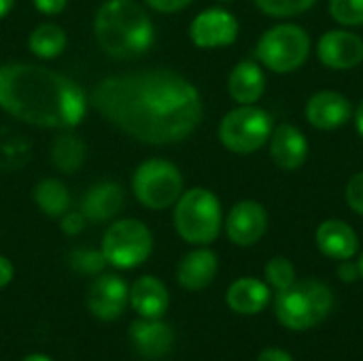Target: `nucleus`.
I'll list each match as a JSON object with an SVG mask.
<instances>
[{"label": "nucleus", "mask_w": 363, "mask_h": 361, "mask_svg": "<svg viewBox=\"0 0 363 361\" xmlns=\"http://www.w3.org/2000/svg\"><path fill=\"white\" fill-rule=\"evenodd\" d=\"M91 104L111 126L145 145L185 140L204 113L196 85L168 68L106 77L91 89Z\"/></svg>", "instance_id": "1"}, {"label": "nucleus", "mask_w": 363, "mask_h": 361, "mask_svg": "<svg viewBox=\"0 0 363 361\" xmlns=\"http://www.w3.org/2000/svg\"><path fill=\"white\" fill-rule=\"evenodd\" d=\"M0 109L11 117L53 130H70L87 111L83 89L45 66L9 62L0 66Z\"/></svg>", "instance_id": "2"}, {"label": "nucleus", "mask_w": 363, "mask_h": 361, "mask_svg": "<svg viewBox=\"0 0 363 361\" xmlns=\"http://www.w3.org/2000/svg\"><path fill=\"white\" fill-rule=\"evenodd\" d=\"M94 34L104 53L117 60L143 55L155 40L147 11L134 0H106L96 11Z\"/></svg>", "instance_id": "3"}, {"label": "nucleus", "mask_w": 363, "mask_h": 361, "mask_svg": "<svg viewBox=\"0 0 363 361\" xmlns=\"http://www.w3.org/2000/svg\"><path fill=\"white\" fill-rule=\"evenodd\" d=\"M332 304H334V296L325 283L315 279H304L279 291L274 311L285 328L308 330L328 317Z\"/></svg>", "instance_id": "4"}, {"label": "nucleus", "mask_w": 363, "mask_h": 361, "mask_svg": "<svg viewBox=\"0 0 363 361\" xmlns=\"http://www.w3.org/2000/svg\"><path fill=\"white\" fill-rule=\"evenodd\" d=\"M221 223V202L211 189H187L174 204V228L179 236L191 245H211L217 240Z\"/></svg>", "instance_id": "5"}, {"label": "nucleus", "mask_w": 363, "mask_h": 361, "mask_svg": "<svg viewBox=\"0 0 363 361\" xmlns=\"http://www.w3.org/2000/svg\"><path fill=\"white\" fill-rule=\"evenodd\" d=\"M311 53V36L296 23H279L257 40L255 55L272 72L289 74L298 70Z\"/></svg>", "instance_id": "6"}, {"label": "nucleus", "mask_w": 363, "mask_h": 361, "mask_svg": "<svg viewBox=\"0 0 363 361\" xmlns=\"http://www.w3.org/2000/svg\"><path fill=\"white\" fill-rule=\"evenodd\" d=\"M274 123L268 111L240 104L232 109L219 123V140L221 145L238 155H249L259 151L272 136Z\"/></svg>", "instance_id": "7"}, {"label": "nucleus", "mask_w": 363, "mask_h": 361, "mask_svg": "<svg viewBox=\"0 0 363 361\" xmlns=\"http://www.w3.org/2000/svg\"><path fill=\"white\" fill-rule=\"evenodd\" d=\"M132 191L145 209L166 211L183 194V174L168 160H147L134 170Z\"/></svg>", "instance_id": "8"}, {"label": "nucleus", "mask_w": 363, "mask_h": 361, "mask_svg": "<svg viewBox=\"0 0 363 361\" xmlns=\"http://www.w3.org/2000/svg\"><path fill=\"white\" fill-rule=\"evenodd\" d=\"M100 251L106 264L130 270L149 260L153 251V236L143 221L119 219L104 232Z\"/></svg>", "instance_id": "9"}, {"label": "nucleus", "mask_w": 363, "mask_h": 361, "mask_svg": "<svg viewBox=\"0 0 363 361\" xmlns=\"http://www.w3.org/2000/svg\"><path fill=\"white\" fill-rule=\"evenodd\" d=\"M238 19L225 9H206L189 23V38L200 49L228 47L238 38Z\"/></svg>", "instance_id": "10"}, {"label": "nucleus", "mask_w": 363, "mask_h": 361, "mask_svg": "<svg viewBox=\"0 0 363 361\" xmlns=\"http://www.w3.org/2000/svg\"><path fill=\"white\" fill-rule=\"evenodd\" d=\"M321 64L332 70H351L363 62V40L349 30H330L317 43Z\"/></svg>", "instance_id": "11"}, {"label": "nucleus", "mask_w": 363, "mask_h": 361, "mask_svg": "<svg viewBox=\"0 0 363 361\" xmlns=\"http://www.w3.org/2000/svg\"><path fill=\"white\" fill-rule=\"evenodd\" d=\"M268 228V213L255 200H240L232 206L225 219L228 238L238 247L255 245Z\"/></svg>", "instance_id": "12"}, {"label": "nucleus", "mask_w": 363, "mask_h": 361, "mask_svg": "<svg viewBox=\"0 0 363 361\" xmlns=\"http://www.w3.org/2000/svg\"><path fill=\"white\" fill-rule=\"evenodd\" d=\"M130 302V289L115 274L98 277L87 291V309L100 321H115Z\"/></svg>", "instance_id": "13"}, {"label": "nucleus", "mask_w": 363, "mask_h": 361, "mask_svg": "<svg viewBox=\"0 0 363 361\" xmlns=\"http://www.w3.org/2000/svg\"><path fill=\"white\" fill-rule=\"evenodd\" d=\"M351 117V102L338 91H317L306 102V119L317 130H338Z\"/></svg>", "instance_id": "14"}, {"label": "nucleus", "mask_w": 363, "mask_h": 361, "mask_svg": "<svg viewBox=\"0 0 363 361\" xmlns=\"http://www.w3.org/2000/svg\"><path fill=\"white\" fill-rule=\"evenodd\" d=\"M272 162L283 170H298L308 157V140L302 130L291 123H281L270 136Z\"/></svg>", "instance_id": "15"}, {"label": "nucleus", "mask_w": 363, "mask_h": 361, "mask_svg": "<svg viewBox=\"0 0 363 361\" xmlns=\"http://www.w3.org/2000/svg\"><path fill=\"white\" fill-rule=\"evenodd\" d=\"M317 247L323 255L345 262L359 251V238L355 230L342 219H328L317 228Z\"/></svg>", "instance_id": "16"}, {"label": "nucleus", "mask_w": 363, "mask_h": 361, "mask_svg": "<svg viewBox=\"0 0 363 361\" xmlns=\"http://www.w3.org/2000/svg\"><path fill=\"white\" fill-rule=\"evenodd\" d=\"M123 209V189L113 181L94 183L81 200V213L85 219L100 223L119 215Z\"/></svg>", "instance_id": "17"}, {"label": "nucleus", "mask_w": 363, "mask_h": 361, "mask_svg": "<svg viewBox=\"0 0 363 361\" xmlns=\"http://www.w3.org/2000/svg\"><path fill=\"white\" fill-rule=\"evenodd\" d=\"M130 338L143 357L155 360L170 351L174 343L172 330L160 319H138L130 326Z\"/></svg>", "instance_id": "18"}, {"label": "nucleus", "mask_w": 363, "mask_h": 361, "mask_svg": "<svg viewBox=\"0 0 363 361\" xmlns=\"http://www.w3.org/2000/svg\"><path fill=\"white\" fill-rule=\"evenodd\" d=\"M130 304L143 319H162L168 311L170 296L160 279L140 277L130 289Z\"/></svg>", "instance_id": "19"}, {"label": "nucleus", "mask_w": 363, "mask_h": 361, "mask_svg": "<svg viewBox=\"0 0 363 361\" xmlns=\"http://www.w3.org/2000/svg\"><path fill=\"white\" fill-rule=\"evenodd\" d=\"M217 268H219V262L211 249H196L181 260L177 279L183 289L200 291L213 283V279L217 277Z\"/></svg>", "instance_id": "20"}, {"label": "nucleus", "mask_w": 363, "mask_h": 361, "mask_svg": "<svg viewBox=\"0 0 363 361\" xmlns=\"http://www.w3.org/2000/svg\"><path fill=\"white\" fill-rule=\"evenodd\" d=\"M228 91L238 104H255L266 91V74L253 60H242L234 66L228 79Z\"/></svg>", "instance_id": "21"}, {"label": "nucleus", "mask_w": 363, "mask_h": 361, "mask_svg": "<svg viewBox=\"0 0 363 361\" xmlns=\"http://www.w3.org/2000/svg\"><path fill=\"white\" fill-rule=\"evenodd\" d=\"M270 302V289L259 279H238L228 289V304L234 313L240 315H255L266 309Z\"/></svg>", "instance_id": "22"}, {"label": "nucleus", "mask_w": 363, "mask_h": 361, "mask_svg": "<svg viewBox=\"0 0 363 361\" xmlns=\"http://www.w3.org/2000/svg\"><path fill=\"white\" fill-rule=\"evenodd\" d=\"M49 157L53 162V166L64 172V174H74L79 172V168L85 164L87 157V147L85 143L70 132H62L53 138L51 143V151Z\"/></svg>", "instance_id": "23"}, {"label": "nucleus", "mask_w": 363, "mask_h": 361, "mask_svg": "<svg viewBox=\"0 0 363 361\" xmlns=\"http://www.w3.org/2000/svg\"><path fill=\"white\" fill-rule=\"evenodd\" d=\"M66 32L57 23H40L28 36V49L40 60H53L66 49Z\"/></svg>", "instance_id": "24"}, {"label": "nucleus", "mask_w": 363, "mask_h": 361, "mask_svg": "<svg viewBox=\"0 0 363 361\" xmlns=\"http://www.w3.org/2000/svg\"><path fill=\"white\" fill-rule=\"evenodd\" d=\"M32 198L36 206L49 217H62L70 206V194L66 185L57 179H43L40 183H36Z\"/></svg>", "instance_id": "25"}, {"label": "nucleus", "mask_w": 363, "mask_h": 361, "mask_svg": "<svg viewBox=\"0 0 363 361\" xmlns=\"http://www.w3.org/2000/svg\"><path fill=\"white\" fill-rule=\"evenodd\" d=\"M4 140H0V168L4 170H13V168H21L28 162V153L30 147L23 140V136H2Z\"/></svg>", "instance_id": "26"}, {"label": "nucleus", "mask_w": 363, "mask_h": 361, "mask_svg": "<svg viewBox=\"0 0 363 361\" xmlns=\"http://www.w3.org/2000/svg\"><path fill=\"white\" fill-rule=\"evenodd\" d=\"M266 281L277 289V291H283L287 287H291L296 283V270H294V264L287 260V257H272L268 264H266Z\"/></svg>", "instance_id": "27"}, {"label": "nucleus", "mask_w": 363, "mask_h": 361, "mask_svg": "<svg viewBox=\"0 0 363 361\" xmlns=\"http://www.w3.org/2000/svg\"><path fill=\"white\" fill-rule=\"evenodd\" d=\"M317 0H255L257 9L270 17H294L308 11Z\"/></svg>", "instance_id": "28"}, {"label": "nucleus", "mask_w": 363, "mask_h": 361, "mask_svg": "<svg viewBox=\"0 0 363 361\" xmlns=\"http://www.w3.org/2000/svg\"><path fill=\"white\" fill-rule=\"evenodd\" d=\"M330 15L340 26H363V0H330Z\"/></svg>", "instance_id": "29"}, {"label": "nucleus", "mask_w": 363, "mask_h": 361, "mask_svg": "<svg viewBox=\"0 0 363 361\" xmlns=\"http://www.w3.org/2000/svg\"><path fill=\"white\" fill-rule=\"evenodd\" d=\"M70 264L74 270L85 272V274H94L100 272L102 266L106 264L102 251H91V249H79L70 255Z\"/></svg>", "instance_id": "30"}, {"label": "nucleus", "mask_w": 363, "mask_h": 361, "mask_svg": "<svg viewBox=\"0 0 363 361\" xmlns=\"http://www.w3.org/2000/svg\"><path fill=\"white\" fill-rule=\"evenodd\" d=\"M345 198H347V204L351 206V211H355L357 215L363 217V170L349 181Z\"/></svg>", "instance_id": "31"}, {"label": "nucleus", "mask_w": 363, "mask_h": 361, "mask_svg": "<svg viewBox=\"0 0 363 361\" xmlns=\"http://www.w3.org/2000/svg\"><path fill=\"white\" fill-rule=\"evenodd\" d=\"M83 228H85V215L81 211H66L62 215V230H64V234L74 236Z\"/></svg>", "instance_id": "32"}, {"label": "nucleus", "mask_w": 363, "mask_h": 361, "mask_svg": "<svg viewBox=\"0 0 363 361\" xmlns=\"http://www.w3.org/2000/svg\"><path fill=\"white\" fill-rule=\"evenodd\" d=\"M145 2L160 13H177L191 4V0H145Z\"/></svg>", "instance_id": "33"}, {"label": "nucleus", "mask_w": 363, "mask_h": 361, "mask_svg": "<svg viewBox=\"0 0 363 361\" xmlns=\"http://www.w3.org/2000/svg\"><path fill=\"white\" fill-rule=\"evenodd\" d=\"M32 2L43 15H60L68 4V0H32Z\"/></svg>", "instance_id": "34"}, {"label": "nucleus", "mask_w": 363, "mask_h": 361, "mask_svg": "<svg viewBox=\"0 0 363 361\" xmlns=\"http://www.w3.org/2000/svg\"><path fill=\"white\" fill-rule=\"evenodd\" d=\"M338 277L345 281V283H353V281H357L362 274H359V266L357 264H351L349 260H345L342 262V266L338 268Z\"/></svg>", "instance_id": "35"}, {"label": "nucleus", "mask_w": 363, "mask_h": 361, "mask_svg": "<svg viewBox=\"0 0 363 361\" xmlns=\"http://www.w3.org/2000/svg\"><path fill=\"white\" fill-rule=\"evenodd\" d=\"M13 272H15V270H13V264H11L6 257L0 255V289L6 287V285L13 281Z\"/></svg>", "instance_id": "36"}, {"label": "nucleus", "mask_w": 363, "mask_h": 361, "mask_svg": "<svg viewBox=\"0 0 363 361\" xmlns=\"http://www.w3.org/2000/svg\"><path fill=\"white\" fill-rule=\"evenodd\" d=\"M257 361H294L291 360V355L289 353H285V351H281V349H266Z\"/></svg>", "instance_id": "37"}, {"label": "nucleus", "mask_w": 363, "mask_h": 361, "mask_svg": "<svg viewBox=\"0 0 363 361\" xmlns=\"http://www.w3.org/2000/svg\"><path fill=\"white\" fill-rule=\"evenodd\" d=\"M355 126H357V132H359V136L363 138V100L359 102L357 111H355Z\"/></svg>", "instance_id": "38"}, {"label": "nucleus", "mask_w": 363, "mask_h": 361, "mask_svg": "<svg viewBox=\"0 0 363 361\" xmlns=\"http://www.w3.org/2000/svg\"><path fill=\"white\" fill-rule=\"evenodd\" d=\"M13 4H15V0H0V19L11 13Z\"/></svg>", "instance_id": "39"}, {"label": "nucleus", "mask_w": 363, "mask_h": 361, "mask_svg": "<svg viewBox=\"0 0 363 361\" xmlns=\"http://www.w3.org/2000/svg\"><path fill=\"white\" fill-rule=\"evenodd\" d=\"M23 361H53V360H49L47 355H40V353H34V355H28L26 360Z\"/></svg>", "instance_id": "40"}, {"label": "nucleus", "mask_w": 363, "mask_h": 361, "mask_svg": "<svg viewBox=\"0 0 363 361\" xmlns=\"http://www.w3.org/2000/svg\"><path fill=\"white\" fill-rule=\"evenodd\" d=\"M357 266H359V274L363 277V253H362V257H359V264H357Z\"/></svg>", "instance_id": "41"}]
</instances>
